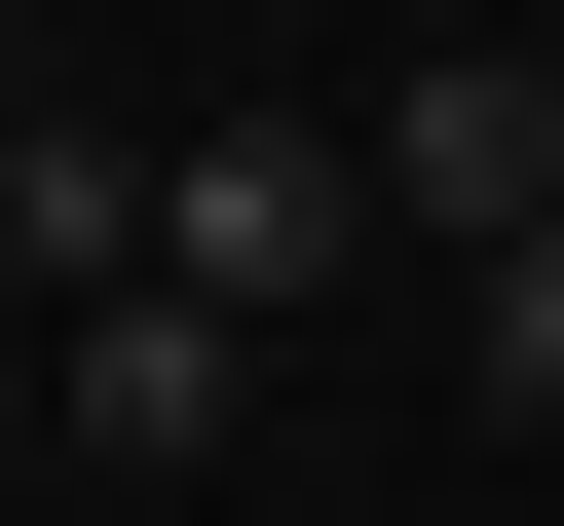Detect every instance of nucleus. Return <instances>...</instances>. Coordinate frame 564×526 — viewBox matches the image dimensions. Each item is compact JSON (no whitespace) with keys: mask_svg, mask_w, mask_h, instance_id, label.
<instances>
[{"mask_svg":"<svg viewBox=\"0 0 564 526\" xmlns=\"http://www.w3.org/2000/svg\"><path fill=\"white\" fill-rule=\"evenodd\" d=\"M377 226H414V263L564 226V39H414V113H377Z\"/></svg>","mask_w":564,"mask_h":526,"instance_id":"obj_2","label":"nucleus"},{"mask_svg":"<svg viewBox=\"0 0 564 526\" xmlns=\"http://www.w3.org/2000/svg\"><path fill=\"white\" fill-rule=\"evenodd\" d=\"M452 339H489V414L564 451V226H489V263H452Z\"/></svg>","mask_w":564,"mask_h":526,"instance_id":"obj_5","label":"nucleus"},{"mask_svg":"<svg viewBox=\"0 0 564 526\" xmlns=\"http://www.w3.org/2000/svg\"><path fill=\"white\" fill-rule=\"evenodd\" d=\"M339 263H377V113H188L151 151V302L263 339V302H339Z\"/></svg>","mask_w":564,"mask_h":526,"instance_id":"obj_1","label":"nucleus"},{"mask_svg":"<svg viewBox=\"0 0 564 526\" xmlns=\"http://www.w3.org/2000/svg\"><path fill=\"white\" fill-rule=\"evenodd\" d=\"M226 414H263V339H226V302H76V451H113V489H188Z\"/></svg>","mask_w":564,"mask_h":526,"instance_id":"obj_3","label":"nucleus"},{"mask_svg":"<svg viewBox=\"0 0 564 526\" xmlns=\"http://www.w3.org/2000/svg\"><path fill=\"white\" fill-rule=\"evenodd\" d=\"M0 263H76V302H151V151H113V113H39V151H0Z\"/></svg>","mask_w":564,"mask_h":526,"instance_id":"obj_4","label":"nucleus"}]
</instances>
